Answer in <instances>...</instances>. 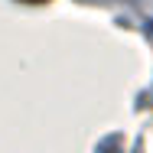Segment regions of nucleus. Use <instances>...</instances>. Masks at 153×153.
I'll return each instance as SVG.
<instances>
[{
    "label": "nucleus",
    "mask_w": 153,
    "mask_h": 153,
    "mask_svg": "<svg viewBox=\"0 0 153 153\" xmlns=\"http://www.w3.org/2000/svg\"><path fill=\"white\" fill-rule=\"evenodd\" d=\"M20 3H46V0H20Z\"/></svg>",
    "instance_id": "1"
}]
</instances>
